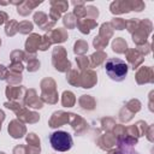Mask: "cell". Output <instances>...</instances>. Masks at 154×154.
<instances>
[{"label":"cell","mask_w":154,"mask_h":154,"mask_svg":"<svg viewBox=\"0 0 154 154\" xmlns=\"http://www.w3.org/2000/svg\"><path fill=\"white\" fill-rule=\"evenodd\" d=\"M32 30V24L29 20H23L18 24V31H20L22 34H28Z\"/></svg>","instance_id":"44dd1931"},{"label":"cell","mask_w":154,"mask_h":154,"mask_svg":"<svg viewBox=\"0 0 154 154\" xmlns=\"http://www.w3.org/2000/svg\"><path fill=\"white\" fill-rule=\"evenodd\" d=\"M106 55H105V53H102V52H97V53H95V54H93L91 55V60H93V65H99L102 60H103V58H105Z\"/></svg>","instance_id":"f1b7e54d"},{"label":"cell","mask_w":154,"mask_h":154,"mask_svg":"<svg viewBox=\"0 0 154 154\" xmlns=\"http://www.w3.org/2000/svg\"><path fill=\"white\" fill-rule=\"evenodd\" d=\"M103 36V40H106L108 42V37L112 36V28H111V24L109 23H103L101 25V29H100V37Z\"/></svg>","instance_id":"e0dca14e"},{"label":"cell","mask_w":154,"mask_h":154,"mask_svg":"<svg viewBox=\"0 0 154 154\" xmlns=\"http://www.w3.org/2000/svg\"><path fill=\"white\" fill-rule=\"evenodd\" d=\"M73 16H77L78 18H82L84 16H87V11H85V6L84 5H79V6H75V11H73Z\"/></svg>","instance_id":"484cf974"},{"label":"cell","mask_w":154,"mask_h":154,"mask_svg":"<svg viewBox=\"0 0 154 154\" xmlns=\"http://www.w3.org/2000/svg\"><path fill=\"white\" fill-rule=\"evenodd\" d=\"M49 17H51V19H53V22H55L59 17H60V12L58 11V10H55V8H53V7H51V11H49Z\"/></svg>","instance_id":"1f68e13d"},{"label":"cell","mask_w":154,"mask_h":154,"mask_svg":"<svg viewBox=\"0 0 154 154\" xmlns=\"http://www.w3.org/2000/svg\"><path fill=\"white\" fill-rule=\"evenodd\" d=\"M34 22H35L38 26H41L43 30H48L51 26L54 25V22L48 23V17H47V14L43 13V12H36V13L34 14Z\"/></svg>","instance_id":"8992f818"},{"label":"cell","mask_w":154,"mask_h":154,"mask_svg":"<svg viewBox=\"0 0 154 154\" xmlns=\"http://www.w3.org/2000/svg\"><path fill=\"white\" fill-rule=\"evenodd\" d=\"M79 103L83 108H87V109H93L94 108V100L88 95H83L79 99Z\"/></svg>","instance_id":"ac0fdd59"},{"label":"cell","mask_w":154,"mask_h":154,"mask_svg":"<svg viewBox=\"0 0 154 154\" xmlns=\"http://www.w3.org/2000/svg\"><path fill=\"white\" fill-rule=\"evenodd\" d=\"M13 153L14 154H26V152L24 150V147H16Z\"/></svg>","instance_id":"e575fe53"},{"label":"cell","mask_w":154,"mask_h":154,"mask_svg":"<svg viewBox=\"0 0 154 154\" xmlns=\"http://www.w3.org/2000/svg\"><path fill=\"white\" fill-rule=\"evenodd\" d=\"M38 66H40V63H38L37 60H32V61L29 63V65H28V70H29V71H35V70L38 69Z\"/></svg>","instance_id":"d6a6232c"},{"label":"cell","mask_w":154,"mask_h":154,"mask_svg":"<svg viewBox=\"0 0 154 154\" xmlns=\"http://www.w3.org/2000/svg\"><path fill=\"white\" fill-rule=\"evenodd\" d=\"M49 142H51V146L54 150H58V152H66L69 150L73 142H72V137L69 132L66 131H61V130H58V131H54L51 136H49Z\"/></svg>","instance_id":"7a4b0ae2"},{"label":"cell","mask_w":154,"mask_h":154,"mask_svg":"<svg viewBox=\"0 0 154 154\" xmlns=\"http://www.w3.org/2000/svg\"><path fill=\"white\" fill-rule=\"evenodd\" d=\"M7 13L6 12H4V11H0V24H2V23H5L6 20H7Z\"/></svg>","instance_id":"836d02e7"},{"label":"cell","mask_w":154,"mask_h":154,"mask_svg":"<svg viewBox=\"0 0 154 154\" xmlns=\"http://www.w3.org/2000/svg\"><path fill=\"white\" fill-rule=\"evenodd\" d=\"M128 107L131 108L132 112H137V111H140V108H141V103H140L138 100H131V101L128 103Z\"/></svg>","instance_id":"f546056e"},{"label":"cell","mask_w":154,"mask_h":154,"mask_svg":"<svg viewBox=\"0 0 154 154\" xmlns=\"http://www.w3.org/2000/svg\"><path fill=\"white\" fill-rule=\"evenodd\" d=\"M5 31H6V35L8 36H13L17 31H18V23L13 19L8 20L7 24H6V28H5Z\"/></svg>","instance_id":"2e32d148"},{"label":"cell","mask_w":154,"mask_h":154,"mask_svg":"<svg viewBox=\"0 0 154 154\" xmlns=\"http://www.w3.org/2000/svg\"><path fill=\"white\" fill-rule=\"evenodd\" d=\"M40 41H41V36H38L37 34H32V35L28 38V41H26V43H25L26 49H28L29 52H35V51L38 48Z\"/></svg>","instance_id":"8fae6325"},{"label":"cell","mask_w":154,"mask_h":154,"mask_svg":"<svg viewBox=\"0 0 154 154\" xmlns=\"http://www.w3.org/2000/svg\"><path fill=\"white\" fill-rule=\"evenodd\" d=\"M137 83L143 84V83H150L153 82V71L150 67H142L138 70L137 76H136Z\"/></svg>","instance_id":"277c9868"},{"label":"cell","mask_w":154,"mask_h":154,"mask_svg":"<svg viewBox=\"0 0 154 154\" xmlns=\"http://www.w3.org/2000/svg\"><path fill=\"white\" fill-rule=\"evenodd\" d=\"M49 36H51V38H52L53 42H63V41L66 40L67 34H66V31L64 29H59L58 28V29L51 31L49 32Z\"/></svg>","instance_id":"4fadbf2b"},{"label":"cell","mask_w":154,"mask_h":154,"mask_svg":"<svg viewBox=\"0 0 154 154\" xmlns=\"http://www.w3.org/2000/svg\"><path fill=\"white\" fill-rule=\"evenodd\" d=\"M126 57H128L129 63L132 65V69H136V66L140 65V64L142 63V60H143V58H142V55L138 53V51H135V49L129 51Z\"/></svg>","instance_id":"30bf717a"},{"label":"cell","mask_w":154,"mask_h":154,"mask_svg":"<svg viewBox=\"0 0 154 154\" xmlns=\"http://www.w3.org/2000/svg\"><path fill=\"white\" fill-rule=\"evenodd\" d=\"M105 70L111 79L120 82L128 75V64L119 58H109L106 60Z\"/></svg>","instance_id":"6da1fadb"},{"label":"cell","mask_w":154,"mask_h":154,"mask_svg":"<svg viewBox=\"0 0 154 154\" xmlns=\"http://www.w3.org/2000/svg\"><path fill=\"white\" fill-rule=\"evenodd\" d=\"M109 10L113 14H122V13H128L131 11L130 8V1L129 0H117L113 1L109 6Z\"/></svg>","instance_id":"3957f363"},{"label":"cell","mask_w":154,"mask_h":154,"mask_svg":"<svg viewBox=\"0 0 154 154\" xmlns=\"http://www.w3.org/2000/svg\"><path fill=\"white\" fill-rule=\"evenodd\" d=\"M20 90H23V87H19L17 89H13L11 87H8L6 89V94H7V97L8 99H16V97H19L20 95Z\"/></svg>","instance_id":"cb8c5ba5"},{"label":"cell","mask_w":154,"mask_h":154,"mask_svg":"<svg viewBox=\"0 0 154 154\" xmlns=\"http://www.w3.org/2000/svg\"><path fill=\"white\" fill-rule=\"evenodd\" d=\"M88 49V45L84 41H78L75 45V52L76 53H84Z\"/></svg>","instance_id":"83f0119b"},{"label":"cell","mask_w":154,"mask_h":154,"mask_svg":"<svg viewBox=\"0 0 154 154\" xmlns=\"http://www.w3.org/2000/svg\"><path fill=\"white\" fill-rule=\"evenodd\" d=\"M73 6H79V5H84V1H72Z\"/></svg>","instance_id":"8d00e7d4"},{"label":"cell","mask_w":154,"mask_h":154,"mask_svg":"<svg viewBox=\"0 0 154 154\" xmlns=\"http://www.w3.org/2000/svg\"><path fill=\"white\" fill-rule=\"evenodd\" d=\"M8 132L12 135V137L18 138V137H22L23 136V134L25 132V128H24V125L19 124V122L13 120L8 125Z\"/></svg>","instance_id":"9c48e42d"},{"label":"cell","mask_w":154,"mask_h":154,"mask_svg":"<svg viewBox=\"0 0 154 154\" xmlns=\"http://www.w3.org/2000/svg\"><path fill=\"white\" fill-rule=\"evenodd\" d=\"M5 73H6L5 66L0 65V79H4V78H6V77H5Z\"/></svg>","instance_id":"d590c367"},{"label":"cell","mask_w":154,"mask_h":154,"mask_svg":"<svg viewBox=\"0 0 154 154\" xmlns=\"http://www.w3.org/2000/svg\"><path fill=\"white\" fill-rule=\"evenodd\" d=\"M28 142L30 143V144H32V146H36V147H40V140L35 136V134H29V136H28Z\"/></svg>","instance_id":"4dcf8cb0"},{"label":"cell","mask_w":154,"mask_h":154,"mask_svg":"<svg viewBox=\"0 0 154 154\" xmlns=\"http://www.w3.org/2000/svg\"><path fill=\"white\" fill-rule=\"evenodd\" d=\"M0 43H1V41H0Z\"/></svg>","instance_id":"74e56055"},{"label":"cell","mask_w":154,"mask_h":154,"mask_svg":"<svg viewBox=\"0 0 154 154\" xmlns=\"http://www.w3.org/2000/svg\"><path fill=\"white\" fill-rule=\"evenodd\" d=\"M95 82H96V75L93 71H89L82 77L81 84L83 85V88H91V85H94Z\"/></svg>","instance_id":"7c38bea8"},{"label":"cell","mask_w":154,"mask_h":154,"mask_svg":"<svg viewBox=\"0 0 154 154\" xmlns=\"http://www.w3.org/2000/svg\"><path fill=\"white\" fill-rule=\"evenodd\" d=\"M69 116L67 113H64V112H55L52 117V119L49 120V125L52 128H57V126H60L61 124L66 123L69 120Z\"/></svg>","instance_id":"ba28073f"},{"label":"cell","mask_w":154,"mask_h":154,"mask_svg":"<svg viewBox=\"0 0 154 154\" xmlns=\"http://www.w3.org/2000/svg\"><path fill=\"white\" fill-rule=\"evenodd\" d=\"M75 103V96L71 91H65L63 94V105L65 107H71Z\"/></svg>","instance_id":"ffe728a7"},{"label":"cell","mask_w":154,"mask_h":154,"mask_svg":"<svg viewBox=\"0 0 154 154\" xmlns=\"http://www.w3.org/2000/svg\"><path fill=\"white\" fill-rule=\"evenodd\" d=\"M111 25L117 30H122L125 28V20L123 18H113L111 22Z\"/></svg>","instance_id":"d4e9b609"},{"label":"cell","mask_w":154,"mask_h":154,"mask_svg":"<svg viewBox=\"0 0 154 154\" xmlns=\"http://www.w3.org/2000/svg\"><path fill=\"white\" fill-rule=\"evenodd\" d=\"M140 23H141V20H138L137 18H132V19H130V20L125 22V26H126V29L129 30V32L134 34V32L138 29Z\"/></svg>","instance_id":"d6986e66"},{"label":"cell","mask_w":154,"mask_h":154,"mask_svg":"<svg viewBox=\"0 0 154 154\" xmlns=\"http://www.w3.org/2000/svg\"><path fill=\"white\" fill-rule=\"evenodd\" d=\"M112 47H113V51L117 52V53H124L126 51V48H128L126 42L123 38H120V37H118V38L114 40Z\"/></svg>","instance_id":"5bb4252c"},{"label":"cell","mask_w":154,"mask_h":154,"mask_svg":"<svg viewBox=\"0 0 154 154\" xmlns=\"http://www.w3.org/2000/svg\"><path fill=\"white\" fill-rule=\"evenodd\" d=\"M51 6L55 10H58L59 12H65L69 8V2L64 1V0H52L51 1Z\"/></svg>","instance_id":"9a60e30c"},{"label":"cell","mask_w":154,"mask_h":154,"mask_svg":"<svg viewBox=\"0 0 154 154\" xmlns=\"http://www.w3.org/2000/svg\"><path fill=\"white\" fill-rule=\"evenodd\" d=\"M65 26L67 28H73L77 23V19H75V16L72 13H67L66 16H64V19H63Z\"/></svg>","instance_id":"7402d4cb"},{"label":"cell","mask_w":154,"mask_h":154,"mask_svg":"<svg viewBox=\"0 0 154 154\" xmlns=\"http://www.w3.org/2000/svg\"><path fill=\"white\" fill-rule=\"evenodd\" d=\"M85 11H87V14L90 17V19H94L99 16V10L95 6H85Z\"/></svg>","instance_id":"4316f807"},{"label":"cell","mask_w":154,"mask_h":154,"mask_svg":"<svg viewBox=\"0 0 154 154\" xmlns=\"http://www.w3.org/2000/svg\"><path fill=\"white\" fill-rule=\"evenodd\" d=\"M146 5L143 1H140V0H131L130 1V8L131 11H137V12H141L142 10H144Z\"/></svg>","instance_id":"603a6c76"},{"label":"cell","mask_w":154,"mask_h":154,"mask_svg":"<svg viewBox=\"0 0 154 154\" xmlns=\"http://www.w3.org/2000/svg\"><path fill=\"white\" fill-rule=\"evenodd\" d=\"M76 25L78 26V29H79V31L81 32H83V34H88L93 28H95L96 26V22L94 20V19H77V23H76Z\"/></svg>","instance_id":"52a82bcc"},{"label":"cell","mask_w":154,"mask_h":154,"mask_svg":"<svg viewBox=\"0 0 154 154\" xmlns=\"http://www.w3.org/2000/svg\"><path fill=\"white\" fill-rule=\"evenodd\" d=\"M40 4H42V1H32V0H25L23 1L18 7H17V11L19 14L22 16H26L31 12V10H34L36 6H38Z\"/></svg>","instance_id":"5b68a950"}]
</instances>
